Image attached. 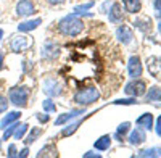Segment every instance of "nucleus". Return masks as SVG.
I'll use <instances>...</instances> for the list:
<instances>
[{
  "mask_svg": "<svg viewBox=\"0 0 161 158\" xmlns=\"http://www.w3.org/2000/svg\"><path fill=\"white\" fill-rule=\"evenodd\" d=\"M110 145H111V137H110L108 134H105V136L98 137V139L95 140V144H93V147H95L98 152H105V150H108V149H110Z\"/></svg>",
  "mask_w": 161,
  "mask_h": 158,
  "instance_id": "nucleus-18",
  "label": "nucleus"
},
{
  "mask_svg": "<svg viewBox=\"0 0 161 158\" xmlns=\"http://www.w3.org/2000/svg\"><path fill=\"white\" fill-rule=\"evenodd\" d=\"M147 70L155 77L161 76V58L159 57H148L147 58Z\"/></svg>",
  "mask_w": 161,
  "mask_h": 158,
  "instance_id": "nucleus-13",
  "label": "nucleus"
},
{
  "mask_svg": "<svg viewBox=\"0 0 161 158\" xmlns=\"http://www.w3.org/2000/svg\"><path fill=\"white\" fill-rule=\"evenodd\" d=\"M36 118H37L40 123H47V121L50 120V116H48L47 113H45V115H44V113H36Z\"/></svg>",
  "mask_w": 161,
  "mask_h": 158,
  "instance_id": "nucleus-35",
  "label": "nucleus"
},
{
  "mask_svg": "<svg viewBox=\"0 0 161 158\" xmlns=\"http://www.w3.org/2000/svg\"><path fill=\"white\" fill-rule=\"evenodd\" d=\"M158 29H159V32H161V23L158 24Z\"/></svg>",
  "mask_w": 161,
  "mask_h": 158,
  "instance_id": "nucleus-43",
  "label": "nucleus"
},
{
  "mask_svg": "<svg viewBox=\"0 0 161 158\" xmlns=\"http://www.w3.org/2000/svg\"><path fill=\"white\" fill-rule=\"evenodd\" d=\"M142 61H140V58L137 57V55H132L130 58H129V63H127V71H129V76L132 77V79H136V77H139V76H142Z\"/></svg>",
  "mask_w": 161,
  "mask_h": 158,
  "instance_id": "nucleus-8",
  "label": "nucleus"
},
{
  "mask_svg": "<svg viewBox=\"0 0 161 158\" xmlns=\"http://www.w3.org/2000/svg\"><path fill=\"white\" fill-rule=\"evenodd\" d=\"M153 7L156 11H161V0H153Z\"/></svg>",
  "mask_w": 161,
  "mask_h": 158,
  "instance_id": "nucleus-39",
  "label": "nucleus"
},
{
  "mask_svg": "<svg viewBox=\"0 0 161 158\" xmlns=\"http://www.w3.org/2000/svg\"><path fill=\"white\" fill-rule=\"evenodd\" d=\"M44 94H47L48 97H58L63 94V86L58 79L55 77H48L44 81Z\"/></svg>",
  "mask_w": 161,
  "mask_h": 158,
  "instance_id": "nucleus-5",
  "label": "nucleus"
},
{
  "mask_svg": "<svg viewBox=\"0 0 161 158\" xmlns=\"http://www.w3.org/2000/svg\"><path fill=\"white\" fill-rule=\"evenodd\" d=\"M29 47V41H28V37L26 36H16V37H13L11 39V42H10V48L11 52H15V54H19V52H24V50H28Z\"/></svg>",
  "mask_w": 161,
  "mask_h": 158,
  "instance_id": "nucleus-9",
  "label": "nucleus"
},
{
  "mask_svg": "<svg viewBox=\"0 0 161 158\" xmlns=\"http://www.w3.org/2000/svg\"><path fill=\"white\" fill-rule=\"evenodd\" d=\"M42 107H44V111L45 113H55L57 111V107H55V103H53L52 99H45L42 102Z\"/></svg>",
  "mask_w": 161,
  "mask_h": 158,
  "instance_id": "nucleus-29",
  "label": "nucleus"
},
{
  "mask_svg": "<svg viewBox=\"0 0 161 158\" xmlns=\"http://www.w3.org/2000/svg\"><path fill=\"white\" fill-rule=\"evenodd\" d=\"M57 29L63 36L74 37V36H79L84 31V21L80 20L76 13H73V15H68V16H64L58 21Z\"/></svg>",
  "mask_w": 161,
  "mask_h": 158,
  "instance_id": "nucleus-1",
  "label": "nucleus"
},
{
  "mask_svg": "<svg viewBox=\"0 0 161 158\" xmlns=\"http://www.w3.org/2000/svg\"><path fill=\"white\" fill-rule=\"evenodd\" d=\"M28 99H29V89L26 86H16L8 90V100L16 108H24L28 105Z\"/></svg>",
  "mask_w": 161,
  "mask_h": 158,
  "instance_id": "nucleus-3",
  "label": "nucleus"
},
{
  "mask_svg": "<svg viewBox=\"0 0 161 158\" xmlns=\"http://www.w3.org/2000/svg\"><path fill=\"white\" fill-rule=\"evenodd\" d=\"M114 105H134V103H137L136 97H132V99H118L113 102Z\"/></svg>",
  "mask_w": 161,
  "mask_h": 158,
  "instance_id": "nucleus-32",
  "label": "nucleus"
},
{
  "mask_svg": "<svg viewBox=\"0 0 161 158\" xmlns=\"http://www.w3.org/2000/svg\"><path fill=\"white\" fill-rule=\"evenodd\" d=\"M58 55H60V45L57 42L47 41L42 45V58H45V60H55Z\"/></svg>",
  "mask_w": 161,
  "mask_h": 158,
  "instance_id": "nucleus-7",
  "label": "nucleus"
},
{
  "mask_svg": "<svg viewBox=\"0 0 161 158\" xmlns=\"http://www.w3.org/2000/svg\"><path fill=\"white\" fill-rule=\"evenodd\" d=\"M84 158H100V153H95V152H87V153H84Z\"/></svg>",
  "mask_w": 161,
  "mask_h": 158,
  "instance_id": "nucleus-37",
  "label": "nucleus"
},
{
  "mask_svg": "<svg viewBox=\"0 0 161 158\" xmlns=\"http://www.w3.org/2000/svg\"><path fill=\"white\" fill-rule=\"evenodd\" d=\"M2 37H3V29H0V41H2Z\"/></svg>",
  "mask_w": 161,
  "mask_h": 158,
  "instance_id": "nucleus-42",
  "label": "nucleus"
},
{
  "mask_svg": "<svg viewBox=\"0 0 161 158\" xmlns=\"http://www.w3.org/2000/svg\"><path fill=\"white\" fill-rule=\"evenodd\" d=\"M129 129H130V123H129V121L121 123V124L118 126V129H116V133H114V139L123 140V139H124V136L129 133Z\"/></svg>",
  "mask_w": 161,
  "mask_h": 158,
  "instance_id": "nucleus-20",
  "label": "nucleus"
},
{
  "mask_svg": "<svg viewBox=\"0 0 161 158\" xmlns=\"http://www.w3.org/2000/svg\"><path fill=\"white\" fill-rule=\"evenodd\" d=\"M129 144L130 145H142V144L147 140V134H145V129L143 127H136L134 131H130V134H129Z\"/></svg>",
  "mask_w": 161,
  "mask_h": 158,
  "instance_id": "nucleus-12",
  "label": "nucleus"
},
{
  "mask_svg": "<svg viewBox=\"0 0 161 158\" xmlns=\"http://www.w3.org/2000/svg\"><path fill=\"white\" fill-rule=\"evenodd\" d=\"M40 24H42V20H40V18L28 20V21H23V23H19V24H18V31H19V32H29V31L37 29Z\"/></svg>",
  "mask_w": 161,
  "mask_h": 158,
  "instance_id": "nucleus-15",
  "label": "nucleus"
},
{
  "mask_svg": "<svg viewBox=\"0 0 161 158\" xmlns=\"http://www.w3.org/2000/svg\"><path fill=\"white\" fill-rule=\"evenodd\" d=\"M111 5H113V2H105L103 7H102V11H103V13H108V10L111 8Z\"/></svg>",
  "mask_w": 161,
  "mask_h": 158,
  "instance_id": "nucleus-38",
  "label": "nucleus"
},
{
  "mask_svg": "<svg viewBox=\"0 0 161 158\" xmlns=\"http://www.w3.org/2000/svg\"><path fill=\"white\" fill-rule=\"evenodd\" d=\"M98 99H100V90L97 87H93V86L84 87V89L77 90L74 94V102L77 105H82V107H87V105L95 103Z\"/></svg>",
  "mask_w": 161,
  "mask_h": 158,
  "instance_id": "nucleus-2",
  "label": "nucleus"
},
{
  "mask_svg": "<svg viewBox=\"0 0 161 158\" xmlns=\"http://www.w3.org/2000/svg\"><path fill=\"white\" fill-rule=\"evenodd\" d=\"M137 156H161V147H152V149H145V150H140L137 153Z\"/></svg>",
  "mask_w": 161,
  "mask_h": 158,
  "instance_id": "nucleus-22",
  "label": "nucleus"
},
{
  "mask_svg": "<svg viewBox=\"0 0 161 158\" xmlns=\"http://www.w3.org/2000/svg\"><path fill=\"white\" fill-rule=\"evenodd\" d=\"M145 95H147V100H150V102H161V89L155 86L148 90V94H145Z\"/></svg>",
  "mask_w": 161,
  "mask_h": 158,
  "instance_id": "nucleus-23",
  "label": "nucleus"
},
{
  "mask_svg": "<svg viewBox=\"0 0 161 158\" xmlns=\"http://www.w3.org/2000/svg\"><path fill=\"white\" fill-rule=\"evenodd\" d=\"M79 124H80V121H76V123H71V124H68L63 131H61V136L63 137H68V136H71L73 133H76V129L79 127Z\"/></svg>",
  "mask_w": 161,
  "mask_h": 158,
  "instance_id": "nucleus-27",
  "label": "nucleus"
},
{
  "mask_svg": "<svg viewBox=\"0 0 161 158\" xmlns=\"http://www.w3.org/2000/svg\"><path fill=\"white\" fill-rule=\"evenodd\" d=\"M40 134H42V129H40V127H32V131L29 133V136L26 137L24 144H26V145H31V144H34V142L39 139Z\"/></svg>",
  "mask_w": 161,
  "mask_h": 158,
  "instance_id": "nucleus-24",
  "label": "nucleus"
},
{
  "mask_svg": "<svg viewBox=\"0 0 161 158\" xmlns=\"http://www.w3.org/2000/svg\"><path fill=\"white\" fill-rule=\"evenodd\" d=\"M0 150H2V140H0Z\"/></svg>",
  "mask_w": 161,
  "mask_h": 158,
  "instance_id": "nucleus-44",
  "label": "nucleus"
},
{
  "mask_svg": "<svg viewBox=\"0 0 161 158\" xmlns=\"http://www.w3.org/2000/svg\"><path fill=\"white\" fill-rule=\"evenodd\" d=\"M124 10L127 13H139L142 8V2L140 0H123Z\"/></svg>",
  "mask_w": 161,
  "mask_h": 158,
  "instance_id": "nucleus-19",
  "label": "nucleus"
},
{
  "mask_svg": "<svg viewBox=\"0 0 161 158\" xmlns=\"http://www.w3.org/2000/svg\"><path fill=\"white\" fill-rule=\"evenodd\" d=\"M28 129H29V126L26 124V123H19L18 127H16V131H15V134H13V137H15L16 140L23 139L26 136V133H28Z\"/></svg>",
  "mask_w": 161,
  "mask_h": 158,
  "instance_id": "nucleus-25",
  "label": "nucleus"
},
{
  "mask_svg": "<svg viewBox=\"0 0 161 158\" xmlns=\"http://www.w3.org/2000/svg\"><path fill=\"white\" fill-rule=\"evenodd\" d=\"M19 118H21V111H10V113H7V115L2 118V121H0V131H3L8 124L18 121Z\"/></svg>",
  "mask_w": 161,
  "mask_h": 158,
  "instance_id": "nucleus-16",
  "label": "nucleus"
},
{
  "mask_svg": "<svg viewBox=\"0 0 161 158\" xmlns=\"http://www.w3.org/2000/svg\"><path fill=\"white\" fill-rule=\"evenodd\" d=\"M8 103H10V100H8L3 94H0V115L5 113V111L8 110Z\"/></svg>",
  "mask_w": 161,
  "mask_h": 158,
  "instance_id": "nucleus-31",
  "label": "nucleus"
},
{
  "mask_svg": "<svg viewBox=\"0 0 161 158\" xmlns=\"http://www.w3.org/2000/svg\"><path fill=\"white\" fill-rule=\"evenodd\" d=\"M137 126L143 127L145 131L153 129V115L152 113H143L142 116L137 118Z\"/></svg>",
  "mask_w": 161,
  "mask_h": 158,
  "instance_id": "nucleus-17",
  "label": "nucleus"
},
{
  "mask_svg": "<svg viewBox=\"0 0 161 158\" xmlns=\"http://www.w3.org/2000/svg\"><path fill=\"white\" fill-rule=\"evenodd\" d=\"M116 37H118L119 42L130 44L132 39H134V32H132V29L129 28V26L121 24V26H118V29H116Z\"/></svg>",
  "mask_w": 161,
  "mask_h": 158,
  "instance_id": "nucleus-10",
  "label": "nucleus"
},
{
  "mask_svg": "<svg viewBox=\"0 0 161 158\" xmlns=\"http://www.w3.org/2000/svg\"><path fill=\"white\" fill-rule=\"evenodd\" d=\"M37 156H39V158H42V156H58V152H57L55 145L48 144V145H45L44 149H40V150H39Z\"/></svg>",
  "mask_w": 161,
  "mask_h": 158,
  "instance_id": "nucleus-21",
  "label": "nucleus"
},
{
  "mask_svg": "<svg viewBox=\"0 0 161 158\" xmlns=\"http://www.w3.org/2000/svg\"><path fill=\"white\" fill-rule=\"evenodd\" d=\"M18 121H15V123H11V124H8L5 129H3V140H8L13 134H15V131H16V127H18Z\"/></svg>",
  "mask_w": 161,
  "mask_h": 158,
  "instance_id": "nucleus-26",
  "label": "nucleus"
},
{
  "mask_svg": "<svg viewBox=\"0 0 161 158\" xmlns=\"http://www.w3.org/2000/svg\"><path fill=\"white\" fill-rule=\"evenodd\" d=\"M2 68H3V54L0 52V71H2Z\"/></svg>",
  "mask_w": 161,
  "mask_h": 158,
  "instance_id": "nucleus-41",
  "label": "nucleus"
},
{
  "mask_svg": "<svg viewBox=\"0 0 161 158\" xmlns=\"http://www.w3.org/2000/svg\"><path fill=\"white\" fill-rule=\"evenodd\" d=\"M47 2H48L50 5H60V3L66 2V0H47Z\"/></svg>",
  "mask_w": 161,
  "mask_h": 158,
  "instance_id": "nucleus-40",
  "label": "nucleus"
},
{
  "mask_svg": "<svg viewBox=\"0 0 161 158\" xmlns=\"http://www.w3.org/2000/svg\"><path fill=\"white\" fill-rule=\"evenodd\" d=\"M134 26L136 28H139L140 31H143V32H147V31H150V20H136L134 21Z\"/></svg>",
  "mask_w": 161,
  "mask_h": 158,
  "instance_id": "nucleus-28",
  "label": "nucleus"
},
{
  "mask_svg": "<svg viewBox=\"0 0 161 158\" xmlns=\"http://www.w3.org/2000/svg\"><path fill=\"white\" fill-rule=\"evenodd\" d=\"M93 5H95V2H87V3H82V5H77V7H74V13L76 15H80V13H84L86 10H89V8H92Z\"/></svg>",
  "mask_w": 161,
  "mask_h": 158,
  "instance_id": "nucleus-30",
  "label": "nucleus"
},
{
  "mask_svg": "<svg viewBox=\"0 0 161 158\" xmlns=\"http://www.w3.org/2000/svg\"><path fill=\"white\" fill-rule=\"evenodd\" d=\"M28 155H29V149L28 147H24L21 152H18V158H26Z\"/></svg>",
  "mask_w": 161,
  "mask_h": 158,
  "instance_id": "nucleus-36",
  "label": "nucleus"
},
{
  "mask_svg": "<svg viewBox=\"0 0 161 158\" xmlns=\"http://www.w3.org/2000/svg\"><path fill=\"white\" fill-rule=\"evenodd\" d=\"M15 10H16V15L19 18H28L32 13H36V5L32 0H19Z\"/></svg>",
  "mask_w": 161,
  "mask_h": 158,
  "instance_id": "nucleus-6",
  "label": "nucleus"
},
{
  "mask_svg": "<svg viewBox=\"0 0 161 158\" xmlns=\"http://www.w3.org/2000/svg\"><path fill=\"white\" fill-rule=\"evenodd\" d=\"M7 156H8V158H18V150H16V145H15V144H10V145H8Z\"/></svg>",
  "mask_w": 161,
  "mask_h": 158,
  "instance_id": "nucleus-33",
  "label": "nucleus"
},
{
  "mask_svg": "<svg viewBox=\"0 0 161 158\" xmlns=\"http://www.w3.org/2000/svg\"><path fill=\"white\" fill-rule=\"evenodd\" d=\"M124 92H126L127 95H130V97L145 95V94H147V84H145V81H142V79L136 77L134 81H130L129 84H126Z\"/></svg>",
  "mask_w": 161,
  "mask_h": 158,
  "instance_id": "nucleus-4",
  "label": "nucleus"
},
{
  "mask_svg": "<svg viewBox=\"0 0 161 158\" xmlns=\"http://www.w3.org/2000/svg\"><path fill=\"white\" fill-rule=\"evenodd\" d=\"M80 115H86V107H84V108H76V110H71V111H68V113L60 115L57 120H55V124H57V126H61V124L74 120V118H77V116H80Z\"/></svg>",
  "mask_w": 161,
  "mask_h": 158,
  "instance_id": "nucleus-11",
  "label": "nucleus"
},
{
  "mask_svg": "<svg viewBox=\"0 0 161 158\" xmlns=\"http://www.w3.org/2000/svg\"><path fill=\"white\" fill-rule=\"evenodd\" d=\"M155 133L158 137H161V115L156 118V124H155Z\"/></svg>",
  "mask_w": 161,
  "mask_h": 158,
  "instance_id": "nucleus-34",
  "label": "nucleus"
},
{
  "mask_svg": "<svg viewBox=\"0 0 161 158\" xmlns=\"http://www.w3.org/2000/svg\"><path fill=\"white\" fill-rule=\"evenodd\" d=\"M108 18H110V21L111 23H114V24H118V23H123V8H121V5L119 3H114L113 2V5H111V8H110V11H108Z\"/></svg>",
  "mask_w": 161,
  "mask_h": 158,
  "instance_id": "nucleus-14",
  "label": "nucleus"
}]
</instances>
